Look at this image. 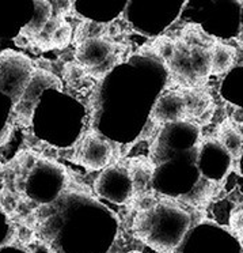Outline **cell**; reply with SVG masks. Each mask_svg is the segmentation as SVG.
<instances>
[{
    "label": "cell",
    "instance_id": "cell-1",
    "mask_svg": "<svg viewBox=\"0 0 243 253\" xmlns=\"http://www.w3.org/2000/svg\"><path fill=\"white\" fill-rule=\"evenodd\" d=\"M111 155L113 150L107 142L102 140L97 133H89L77 147L76 158H73V161L90 170H97L110 162Z\"/></svg>",
    "mask_w": 243,
    "mask_h": 253
},
{
    "label": "cell",
    "instance_id": "cell-2",
    "mask_svg": "<svg viewBox=\"0 0 243 253\" xmlns=\"http://www.w3.org/2000/svg\"><path fill=\"white\" fill-rule=\"evenodd\" d=\"M117 48L118 45L114 44L113 41L106 40L105 37L87 39L77 44L76 59L79 64L89 71L91 68L100 66L101 63H104Z\"/></svg>",
    "mask_w": 243,
    "mask_h": 253
},
{
    "label": "cell",
    "instance_id": "cell-3",
    "mask_svg": "<svg viewBox=\"0 0 243 253\" xmlns=\"http://www.w3.org/2000/svg\"><path fill=\"white\" fill-rule=\"evenodd\" d=\"M185 105L181 90H172L162 94L155 104L152 120L156 123H167L185 117Z\"/></svg>",
    "mask_w": 243,
    "mask_h": 253
},
{
    "label": "cell",
    "instance_id": "cell-4",
    "mask_svg": "<svg viewBox=\"0 0 243 253\" xmlns=\"http://www.w3.org/2000/svg\"><path fill=\"white\" fill-rule=\"evenodd\" d=\"M217 138L234 160H241L242 155V133L238 131L235 123L226 119L217 128Z\"/></svg>",
    "mask_w": 243,
    "mask_h": 253
},
{
    "label": "cell",
    "instance_id": "cell-5",
    "mask_svg": "<svg viewBox=\"0 0 243 253\" xmlns=\"http://www.w3.org/2000/svg\"><path fill=\"white\" fill-rule=\"evenodd\" d=\"M235 56H237L235 48L216 41L210 48V74L221 75L228 71L235 60Z\"/></svg>",
    "mask_w": 243,
    "mask_h": 253
},
{
    "label": "cell",
    "instance_id": "cell-6",
    "mask_svg": "<svg viewBox=\"0 0 243 253\" xmlns=\"http://www.w3.org/2000/svg\"><path fill=\"white\" fill-rule=\"evenodd\" d=\"M72 37V28L69 23L63 21L59 28L56 29V32L52 34L49 41V48H64L69 44Z\"/></svg>",
    "mask_w": 243,
    "mask_h": 253
},
{
    "label": "cell",
    "instance_id": "cell-7",
    "mask_svg": "<svg viewBox=\"0 0 243 253\" xmlns=\"http://www.w3.org/2000/svg\"><path fill=\"white\" fill-rule=\"evenodd\" d=\"M230 226L231 230L242 238V211L241 210H235L232 212L231 218H230Z\"/></svg>",
    "mask_w": 243,
    "mask_h": 253
}]
</instances>
